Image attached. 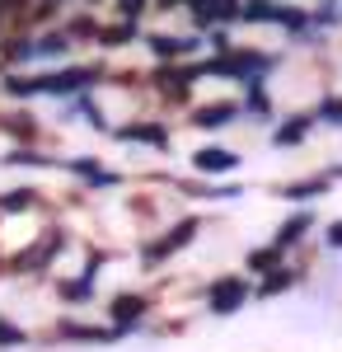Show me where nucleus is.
Returning <instances> with one entry per match:
<instances>
[{
  "mask_svg": "<svg viewBox=\"0 0 342 352\" xmlns=\"http://www.w3.org/2000/svg\"><path fill=\"white\" fill-rule=\"evenodd\" d=\"M244 296H249V292H244L239 277H220V282L211 287V310H216V315H230V310L244 305Z\"/></svg>",
  "mask_w": 342,
  "mask_h": 352,
  "instance_id": "obj_1",
  "label": "nucleus"
},
{
  "mask_svg": "<svg viewBox=\"0 0 342 352\" xmlns=\"http://www.w3.org/2000/svg\"><path fill=\"white\" fill-rule=\"evenodd\" d=\"M197 169L202 174H225V169H235V155L230 151H202L197 155Z\"/></svg>",
  "mask_w": 342,
  "mask_h": 352,
  "instance_id": "obj_2",
  "label": "nucleus"
},
{
  "mask_svg": "<svg viewBox=\"0 0 342 352\" xmlns=\"http://www.w3.org/2000/svg\"><path fill=\"white\" fill-rule=\"evenodd\" d=\"M141 310H146V300H141V296H117V300H113V315H117L122 324L141 320Z\"/></svg>",
  "mask_w": 342,
  "mask_h": 352,
  "instance_id": "obj_3",
  "label": "nucleus"
},
{
  "mask_svg": "<svg viewBox=\"0 0 342 352\" xmlns=\"http://www.w3.org/2000/svg\"><path fill=\"white\" fill-rule=\"evenodd\" d=\"M230 118H235V109H230V104H211V109H197V122H202V127H225Z\"/></svg>",
  "mask_w": 342,
  "mask_h": 352,
  "instance_id": "obj_4",
  "label": "nucleus"
},
{
  "mask_svg": "<svg viewBox=\"0 0 342 352\" xmlns=\"http://www.w3.org/2000/svg\"><path fill=\"white\" fill-rule=\"evenodd\" d=\"M192 230H197V226H192V221H183V226H179V230H174V235H169L164 244H155V249H150V258L169 254V249H179V244H187V240H192Z\"/></svg>",
  "mask_w": 342,
  "mask_h": 352,
  "instance_id": "obj_5",
  "label": "nucleus"
},
{
  "mask_svg": "<svg viewBox=\"0 0 342 352\" xmlns=\"http://www.w3.org/2000/svg\"><path fill=\"white\" fill-rule=\"evenodd\" d=\"M150 47H155L159 56H179V52H187L192 43H183V38H150Z\"/></svg>",
  "mask_w": 342,
  "mask_h": 352,
  "instance_id": "obj_6",
  "label": "nucleus"
},
{
  "mask_svg": "<svg viewBox=\"0 0 342 352\" xmlns=\"http://www.w3.org/2000/svg\"><path fill=\"white\" fill-rule=\"evenodd\" d=\"M122 136H132V141H150V146H164V127H127Z\"/></svg>",
  "mask_w": 342,
  "mask_h": 352,
  "instance_id": "obj_7",
  "label": "nucleus"
},
{
  "mask_svg": "<svg viewBox=\"0 0 342 352\" xmlns=\"http://www.w3.org/2000/svg\"><path fill=\"white\" fill-rule=\"evenodd\" d=\"M305 226H310V217H295V221H290V226H286V230L277 235V249H286L290 240H300V235H305Z\"/></svg>",
  "mask_w": 342,
  "mask_h": 352,
  "instance_id": "obj_8",
  "label": "nucleus"
},
{
  "mask_svg": "<svg viewBox=\"0 0 342 352\" xmlns=\"http://www.w3.org/2000/svg\"><path fill=\"white\" fill-rule=\"evenodd\" d=\"M305 127H310V118H295V122H286V127L277 132V141H300V136H305Z\"/></svg>",
  "mask_w": 342,
  "mask_h": 352,
  "instance_id": "obj_9",
  "label": "nucleus"
},
{
  "mask_svg": "<svg viewBox=\"0 0 342 352\" xmlns=\"http://www.w3.org/2000/svg\"><path fill=\"white\" fill-rule=\"evenodd\" d=\"M0 343H5V348H14V343H24V333L10 324V320H0Z\"/></svg>",
  "mask_w": 342,
  "mask_h": 352,
  "instance_id": "obj_10",
  "label": "nucleus"
},
{
  "mask_svg": "<svg viewBox=\"0 0 342 352\" xmlns=\"http://www.w3.org/2000/svg\"><path fill=\"white\" fill-rule=\"evenodd\" d=\"M272 258H277V249H258V254H253V258H249V268L267 272V263H272Z\"/></svg>",
  "mask_w": 342,
  "mask_h": 352,
  "instance_id": "obj_11",
  "label": "nucleus"
},
{
  "mask_svg": "<svg viewBox=\"0 0 342 352\" xmlns=\"http://www.w3.org/2000/svg\"><path fill=\"white\" fill-rule=\"evenodd\" d=\"M89 287H94V277H84V282H76V287H66V296L76 300V296H89Z\"/></svg>",
  "mask_w": 342,
  "mask_h": 352,
  "instance_id": "obj_12",
  "label": "nucleus"
},
{
  "mask_svg": "<svg viewBox=\"0 0 342 352\" xmlns=\"http://www.w3.org/2000/svg\"><path fill=\"white\" fill-rule=\"evenodd\" d=\"M282 287H286V277L277 272V277H267V282H263V296H272V292H282Z\"/></svg>",
  "mask_w": 342,
  "mask_h": 352,
  "instance_id": "obj_13",
  "label": "nucleus"
},
{
  "mask_svg": "<svg viewBox=\"0 0 342 352\" xmlns=\"http://www.w3.org/2000/svg\"><path fill=\"white\" fill-rule=\"evenodd\" d=\"M323 118H328V122H342V104H328V109H323Z\"/></svg>",
  "mask_w": 342,
  "mask_h": 352,
  "instance_id": "obj_14",
  "label": "nucleus"
},
{
  "mask_svg": "<svg viewBox=\"0 0 342 352\" xmlns=\"http://www.w3.org/2000/svg\"><path fill=\"white\" fill-rule=\"evenodd\" d=\"M122 14L132 19V14H141V0H122Z\"/></svg>",
  "mask_w": 342,
  "mask_h": 352,
  "instance_id": "obj_15",
  "label": "nucleus"
},
{
  "mask_svg": "<svg viewBox=\"0 0 342 352\" xmlns=\"http://www.w3.org/2000/svg\"><path fill=\"white\" fill-rule=\"evenodd\" d=\"M328 240H333V244H338V249H342V221H338V226H333V230H328Z\"/></svg>",
  "mask_w": 342,
  "mask_h": 352,
  "instance_id": "obj_16",
  "label": "nucleus"
}]
</instances>
